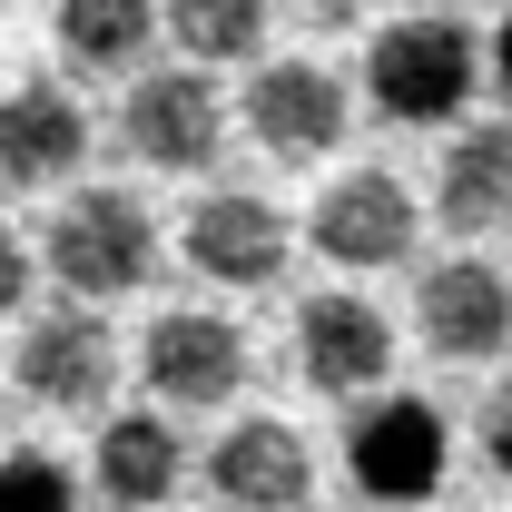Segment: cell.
I'll return each instance as SVG.
<instances>
[{"label": "cell", "instance_id": "obj_18", "mask_svg": "<svg viewBox=\"0 0 512 512\" xmlns=\"http://www.w3.org/2000/svg\"><path fill=\"white\" fill-rule=\"evenodd\" d=\"M0 512H79V483L50 453H10L0 463Z\"/></svg>", "mask_w": 512, "mask_h": 512}, {"label": "cell", "instance_id": "obj_20", "mask_svg": "<svg viewBox=\"0 0 512 512\" xmlns=\"http://www.w3.org/2000/svg\"><path fill=\"white\" fill-rule=\"evenodd\" d=\"M20 286H30V247L0 227V316H20Z\"/></svg>", "mask_w": 512, "mask_h": 512}, {"label": "cell", "instance_id": "obj_9", "mask_svg": "<svg viewBox=\"0 0 512 512\" xmlns=\"http://www.w3.org/2000/svg\"><path fill=\"white\" fill-rule=\"evenodd\" d=\"M296 365L316 394H375L384 365H394V325L365 306V296H306L296 316Z\"/></svg>", "mask_w": 512, "mask_h": 512}, {"label": "cell", "instance_id": "obj_13", "mask_svg": "<svg viewBox=\"0 0 512 512\" xmlns=\"http://www.w3.org/2000/svg\"><path fill=\"white\" fill-rule=\"evenodd\" d=\"M79 148H89V119H79L69 89L30 79V89L0 99V178H10V188H50V178H69Z\"/></svg>", "mask_w": 512, "mask_h": 512}, {"label": "cell", "instance_id": "obj_15", "mask_svg": "<svg viewBox=\"0 0 512 512\" xmlns=\"http://www.w3.org/2000/svg\"><path fill=\"white\" fill-rule=\"evenodd\" d=\"M99 493L128 503V512L168 503V493H178V434H168L158 414H119V424L99 434Z\"/></svg>", "mask_w": 512, "mask_h": 512}, {"label": "cell", "instance_id": "obj_2", "mask_svg": "<svg viewBox=\"0 0 512 512\" xmlns=\"http://www.w3.org/2000/svg\"><path fill=\"white\" fill-rule=\"evenodd\" d=\"M148 266H158V227H148V207L128 188H79L60 207V227H50V276H60L69 296L109 306L128 286H148Z\"/></svg>", "mask_w": 512, "mask_h": 512}, {"label": "cell", "instance_id": "obj_3", "mask_svg": "<svg viewBox=\"0 0 512 512\" xmlns=\"http://www.w3.org/2000/svg\"><path fill=\"white\" fill-rule=\"evenodd\" d=\"M444 414L424 394H375L345 434V473L365 483V503H434L444 493Z\"/></svg>", "mask_w": 512, "mask_h": 512}, {"label": "cell", "instance_id": "obj_14", "mask_svg": "<svg viewBox=\"0 0 512 512\" xmlns=\"http://www.w3.org/2000/svg\"><path fill=\"white\" fill-rule=\"evenodd\" d=\"M434 217L453 237H493L512 227V128H463L434 178Z\"/></svg>", "mask_w": 512, "mask_h": 512}, {"label": "cell", "instance_id": "obj_7", "mask_svg": "<svg viewBox=\"0 0 512 512\" xmlns=\"http://www.w3.org/2000/svg\"><path fill=\"white\" fill-rule=\"evenodd\" d=\"M207 483H217V503H227V512H296L306 493H316V453H306L296 424L247 414V424H227V434H217Z\"/></svg>", "mask_w": 512, "mask_h": 512}, {"label": "cell", "instance_id": "obj_10", "mask_svg": "<svg viewBox=\"0 0 512 512\" xmlns=\"http://www.w3.org/2000/svg\"><path fill=\"white\" fill-rule=\"evenodd\" d=\"M247 128L276 148V158H325L345 138V79L316 60H276L247 79Z\"/></svg>", "mask_w": 512, "mask_h": 512}, {"label": "cell", "instance_id": "obj_17", "mask_svg": "<svg viewBox=\"0 0 512 512\" xmlns=\"http://www.w3.org/2000/svg\"><path fill=\"white\" fill-rule=\"evenodd\" d=\"M168 30L197 60H247L266 30V0H168Z\"/></svg>", "mask_w": 512, "mask_h": 512}, {"label": "cell", "instance_id": "obj_19", "mask_svg": "<svg viewBox=\"0 0 512 512\" xmlns=\"http://www.w3.org/2000/svg\"><path fill=\"white\" fill-rule=\"evenodd\" d=\"M473 434H483V463L512 483V384H493V394H483V424H473Z\"/></svg>", "mask_w": 512, "mask_h": 512}, {"label": "cell", "instance_id": "obj_5", "mask_svg": "<svg viewBox=\"0 0 512 512\" xmlns=\"http://www.w3.org/2000/svg\"><path fill=\"white\" fill-rule=\"evenodd\" d=\"M119 375V345H109V325L89 296H69L60 316H40L20 335V394L30 404H50V414H89L99 394Z\"/></svg>", "mask_w": 512, "mask_h": 512}, {"label": "cell", "instance_id": "obj_6", "mask_svg": "<svg viewBox=\"0 0 512 512\" xmlns=\"http://www.w3.org/2000/svg\"><path fill=\"white\" fill-rule=\"evenodd\" d=\"M138 375H148V394L158 404H178V414H197V404H227L237 394V375H247V335L227 316H158L148 325V345H138Z\"/></svg>", "mask_w": 512, "mask_h": 512}, {"label": "cell", "instance_id": "obj_1", "mask_svg": "<svg viewBox=\"0 0 512 512\" xmlns=\"http://www.w3.org/2000/svg\"><path fill=\"white\" fill-rule=\"evenodd\" d=\"M473 69H483V50H473L463 20H384L375 50H365V89H375L384 119L424 128L473 99Z\"/></svg>", "mask_w": 512, "mask_h": 512}, {"label": "cell", "instance_id": "obj_8", "mask_svg": "<svg viewBox=\"0 0 512 512\" xmlns=\"http://www.w3.org/2000/svg\"><path fill=\"white\" fill-rule=\"evenodd\" d=\"M306 237H316L325 266H394V256L414 247V197L394 188L384 168H355V178H335L316 197Z\"/></svg>", "mask_w": 512, "mask_h": 512}, {"label": "cell", "instance_id": "obj_11", "mask_svg": "<svg viewBox=\"0 0 512 512\" xmlns=\"http://www.w3.org/2000/svg\"><path fill=\"white\" fill-rule=\"evenodd\" d=\"M286 256H296V237H286V217L266 207V197H207L188 217V266L197 276H217V286H276L286 276Z\"/></svg>", "mask_w": 512, "mask_h": 512}, {"label": "cell", "instance_id": "obj_12", "mask_svg": "<svg viewBox=\"0 0 512 512\" xmlns=\"http://www.w3.org/2000/svg\"><path fill=\"white\" fill-rule=\"evenodd\" d=\"M424 345L434 355H503L512 345V286L483 256H444L424 276Z\"/></svg>", "mask_w": 512, "mask_h": 512}, {"label": "cell", "instance_id": "obj_4", "mask_svg": "<svg viewBox=\"0 0 512 512\" xmlns=\"http://www.w3.org/2000/svg\"><path fill=\"white\" fill-rule=\"evenodd\" d=\"M217 119H227V109H217L207 69H148V79L128 89V109H119V138H128V158L188 178V168L217 158V138H227Z\"/></svg>", "mask_w": 512, "mask_h": 512}, {"label": "cell", "instance_id": "obj_16", "mask_svg": "<svg viewBox=\"0 0 512 512\" xmlns=\"http://www.w3.org/2000/svg\"><path fill=\"white\" fill-rule=\"evenodd\" d=\"M148 30H158L148 0H60V50L79 69H138Z\"/></svg>", "mask_w": 512, "mask_h": 512}, {"label": "cell", "instance_id": "obj_21", "mask_svg": "<svg viewBox=\"0 0 512 512\" xmlns=\"http://www.w3.org/2000/svg\"><path fill=\"white\" fill-rule=\"evenodd\" d=\"M493 79L512 89V10H503V30H493Z\"/></svg>", "mask_w": 512, "mask_h": 512}]
</instances>
